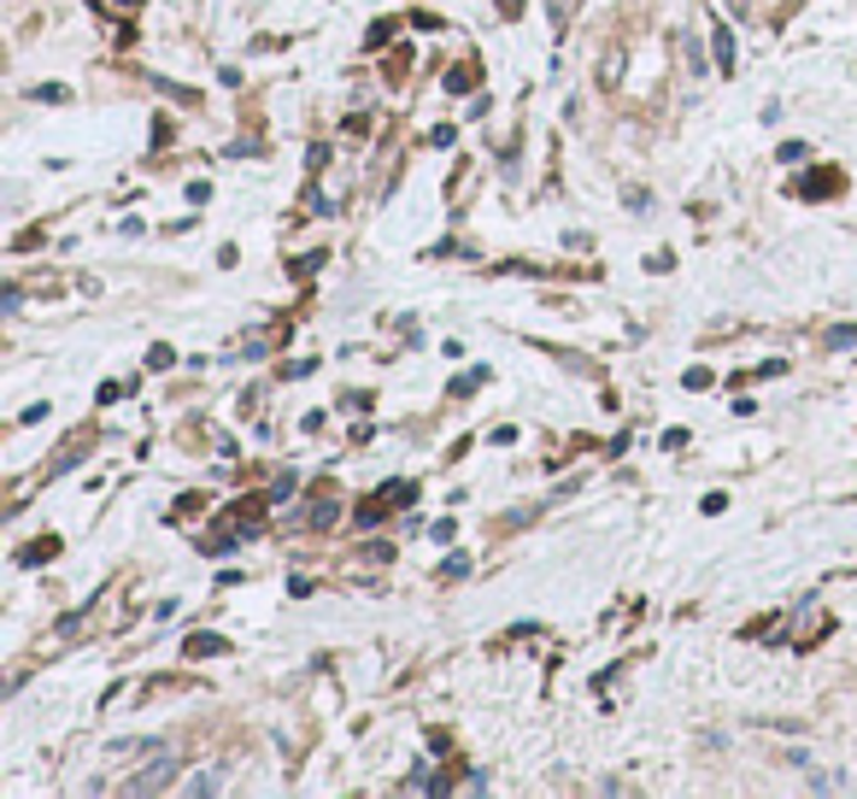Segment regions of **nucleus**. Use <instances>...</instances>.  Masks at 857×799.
Wrapping results in <instances>:
<instances>
[{
	"instance_id": "1",
	"label": "nucleus",
	"mask_w": 857,
	"mask_h": 799,
	"mask_svg": "<svg viewBox=\"0 0 857 799\" xmlns=\"http://www.w3.org/2000/svg\"><path fill=\"white\" fill-rule=\"evenodd\" d=\"M170 776H177V758H170V753H153V764H147V770L130 781V794H153V788H170Z\"/></svg>"
},
{
	"instance_id": "2",
	"label": "nucleus",
	"mask_w": 857,
	"mask_h": 799,
	"mask_svg": "<svg viewBox=\"0 0 857 799\" xmlns=\"http://www.w3.org/2000/svg\"><path fill=\"white\" fill-rule=\"evenodd\" d=\"M182 653H188V658H224V653H230V641H224V635H188V641H182Z\"/></svg>"
},
{
	"instance_id": "3",
	"label": "nucleus",
	"mask_w": 857,
	"mask_h": 799,
	"mask_svg": "<svg viewBox=\"0 0 857 799\" xmlns=\"http://www.w3.org/2000/svg\"><path fill=\"white\" fill-rule=\"evenodd\" d=\"M711 54H716V71H734V36L723 24H711Z\"/></svg>"
},
{
	"instance_id": "4",
	"label": "nucleus",
	"mask_w": 857,
	"mask_h": 799,
	"mask_svg": "<svg viewBox=\"0 0 857 799\" xmlns=\"http://www.w3.org/2000/svg\"><path fill=\"white\" fill-rule=\"evenodd\" d=\"M834 189H839V177H834V171H816V177H804V195H811V200L834 195Z\"/></svg>"
},
{
	"instance_id": "5",
	"label": "nucleus",
	"mask_w": 857,
	"mask_h": 799,
	"mask_svg": "<svg viewBox=\"0 0 857 799\" xmlns=\"http://www.w3.org/2000/svg\"><path fill=\"white\" fill-rule=\"evenodd\" d=\"M418 500V482H405V476H393L388 482V506H411Z\"/></svg>"
},
{
	"instance_id": "6",
	"label": "nucleus",
	"mask_w": 857,
	"mask_h": 799,
	"mask_svg": "<svg viewBox=\"0 0 857 799\" xmlns=\"http://www.w3.org/2000/svg\"><path fill=\"white\" fill-rule=\"evenodd\" d=\"M54 553H59V541L47 535V541H36V547H24V553H19V565H42V558H54Z\"/></svg>"
},
{
	"instance_id": "7",
	"label": "nucleus",
	"mask_w": 857,
	"mask_h": 799,
	"mask_svg": "<svg viewBox=\"0 0 857 799\" xmlns=\"http://www.w3.org/2000/svg\"><path fill=\"white\" fill-rule=\"evenodd\" d=\"M441 576H470V553H447V565H441Z\"/></svg>"
},
{
	"instance_id": "8",
	"label": "nucleus",
	"mask_w": 857,
	"mask_h": 799,
	"mask_svg": "<svg viewBox=\"0 0 857 799\" xmlns=\"http://www.w3.org/2000/svg\"><path fill=\"white\" fill-rule=\"evenodd\" d=\"M294 488H300V476H294V470H282V476H277V488H270V500H288Z\"/></svg>"
},
{
	"instance_id": "9",
	"label": "nucleus",
	"mask_w": 857,
	"mask_h": 799,
	"mask_svg": "<svg viewBox=\"0 0 857 799\" xmlns=\"http://www.w3.org/2000/svg\"><path fill=\"white\" fill-rule=\"evenodd\" d=\"M804 159H811V147H804V142H787L781 147V165H804Z\"/></svg>"
},
{
	"instance_id": "10",
	"label": "nucleus",
	"mask_w": 857,
	"mask_h": 799,
	"mask_svg": "<svg viewBox=\"0 0 857 799\" xmlns=\"http://www.w3.org/2000/svg\"><path fill=\"white\" fill-rule=\"evenodd\" d=\"M811 788H816V794H839V788H846V776H822V770H816Z\"/></svg>"
},
{
	"instance_id": "11",
	"label": "nucleus",
	"mask_w": 857,
	"mask_h": 799,
	"mask_svg": "<svg viewBox=\"0 0 857 799\" xmlns=\"http://www.w3.org/2000/svg\"><path fill=\"white\" fill-rule=\"evenodd\" d=\"M470 82H476V65H470V71H447V89H453V95H465Z\"/></svg>"
},
{
	"instance_id": "12",
	"label": "nucleus",
	"mask_w": 857,
	"mask_h": 799,
	"mask_svg": "<svg viewBox=\"0 0 857 799\" xmlns=\"http://www.w3.org/2000/svg\"><path fill=\"white\" fill-rule=\"evenodd\" d=\"M658 447H664V453H681V447H688V430H664Z\"/></svg>"
},
{
	"instance_id": "13",
	"label": "nucleus",
	"mask_w": 857,
	"mask_h": 799,
	"mask_svg": "<svg viewBox=\"0 0 857 799\" xmlns=\"http://www.w3.org/2000/svg\"><path fill=\"white\" fill-rule=\"evenodd\" d=\"M147 365H153V370H170V365H177V353H170V347H153Z\"/></svg>"
},
{
	"instance_id": "14",
	"label": "nucleus",
	"mask_w": 857,
	"mask_h": 799,
	"mask_svg": "<svg viewBox=\"0 0 857 799\" xmlns=\"http://www.w3.org/2000/svg\"><path fill=\"white\" fill-rule=\"evenodd\" d=\"M476 382H488V370H470V377H458V382H453V395H470Z\"/></svg>"
},
{
	"instance_id": "15",
	"label": "nucleus",
	"mask_w": 857,
	"mask_h": 799,
	"mask_svg": "<svg viewBox=\"0 0 857 799\" xmlns=\"http://www.w3.org/2000/svg\"><path fill=\"white\" fill-rule=\"evenodd\" d=\"M318 265H323V253H305V259H294V277H312Z\"/></svg>"
},
{
	"instance_id": "16",
	"label": "nucleus",
	"mask_w": 857,
	"mask_h": 799,
	"mask_svg": "<svg viewBox=\"0 0 857 799\" xmlns=\"http://www.w3.org/2000/svg\"><path fill=\"white\" fill-rule=\"evenodd\" d=\"M570 7H576V0H553V19H558V24H570Z\"/></svg>"
},
{
	"instance_id": "17",
	"label": "nucleus",
	"mask_w": 857,
	"mask_h": 799,
	"mask_svg": "<svg viewBox=\"0 0 857 799\" xmlns=\"http://www.w3.org/2000/svg\"><path fill=\"white\" fill-rule=\"evenodd\" d=\"M500 7H505V12H517V7H523V0H500Z\"/></svg>"
}]
</instances>
